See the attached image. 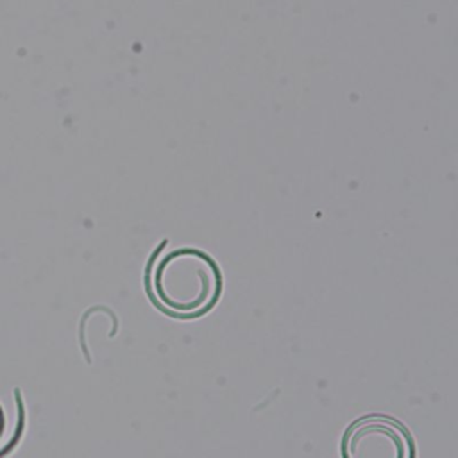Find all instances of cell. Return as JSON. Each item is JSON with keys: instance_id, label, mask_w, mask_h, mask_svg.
I'll use <instances>...</instances> for the list:
<instances>
[{"instance_id": "obj_1", "label": "cell", "mask_w": 458, "mask_h": 458, "mask_svg": "<svg viewBox=\"0 0 458 458\" xmlns=\"http://www.w3.org/2000/svg\"><path fill=\"white\" fill-rule=\"evenodd\" d=\"M222 274L211 256L199 249H175L161 256L150 272L154 302L168 315L193 318L220 299Z\"/></svg>"}, {"instance_id": "obj_2", "label": "cell", "mask_w": 458, "mask_h": 458, "mask_svg": "<svg viewBox=\"0 0 458 458\" xmlns=\"http://www.w3.org/2000/svg\"><path fill=\"white\" fill-rule=\"evenodd\" d=\"M340 458H415V451L404 426L383 415H367L344 431Z\"/></svg>"}, {"instance_id": "obj_3", "label": "cell", "mask_w": 458, "mask_h": 458, "mask_svg": "<svg viewBox=\"0 0 458 458\" xmlns=\"http://www.w3.org/2000/svg\"><path fill=\"white\" fill-rule=\"evenodd\" d=\"M18 426L11 422V419L7 417L2 403H0V458L16 444L18 440Z\"/></svg>"}]
</instances>
